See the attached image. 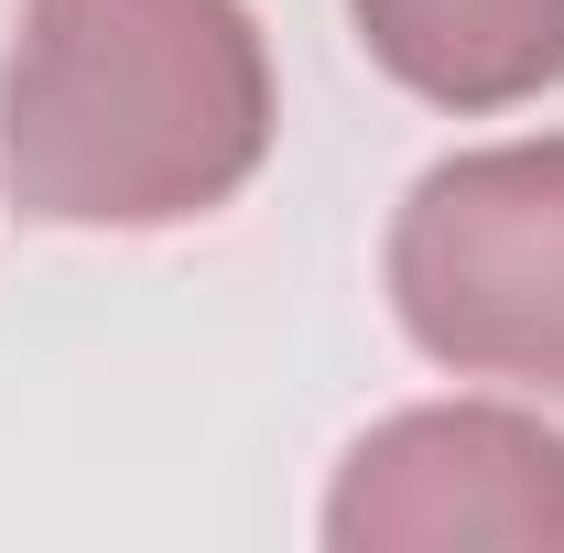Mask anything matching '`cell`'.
I'll return each instance as SVG.
<instances>
[{
    "label": "cell",
    "instance_id": "7a4b0ae2",
    "mask_svg": "<svg viewBox=\"0 0 564 553\" xmlns=\"http://www.w3.org/2000/svg\"><path fill=\"white\" fill-rule=\"evenodd\" d=\"M391 315L434 369L564 402V131L445 152L402 196Z\"/></svg>",
    "mask_w": 564,
    "mask_h": 553
},
{
    "label": "cell",
    "instance_id": "6da1fadb",
    "mask_svg": "<svg viewBox=\"0 0 564 553\" xmlns=\"http://www.w3.org/2000/svg\"><path fill=\"white\" fill-rule=\"evenodd\" d=\"M250 0H22L0 55V185L33 228H196L272 163Z\"/></svg>",
    "mask_w": 564,
    "mask_h": 553
},
{
    "label": "cell",
    "instance_id": "277c9868",
    "mask_svg": "<svg viewBox=\"0 0 564 553\" xmlns=\"http://www.w3.org/2000/svg\"><path fill=\"white\" fill-rule=\"evenodd\" d=\"M391 87L434 109H521L564 87V0H348Z\"/></svg>",
    "mask_w": 564,
    "mask_h": 553
},
{
    "label": "cell",
    "instance_id": "3957f363",
    "mask_svg": "<svg viewBox=\"0 0 564 553\" xmlns=\"http://www.w3.org/2000/svg\"><path fill=\"white\" fill-rule=\"evenodd\" d=\"M337 553H445V543H510L564 553V434L510 402H423L348 445L326 488Z\"/></svg>",
    "mask_w": 564,
    "mask_h": 553
}]
</instances>
